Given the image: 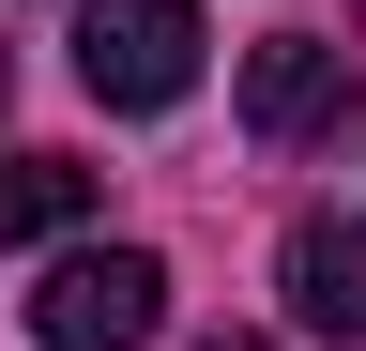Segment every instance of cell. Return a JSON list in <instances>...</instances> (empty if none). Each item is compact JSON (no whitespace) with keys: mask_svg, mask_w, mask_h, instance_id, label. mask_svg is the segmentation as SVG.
Masks as SVG:
<instances>
[{"mask_svg":"<svg viewBox=\"0 0 366 351\" xmlns=\"http://www.w3.org/2000/svg\"><path fill=\"white\" fill-rule=\"evenodd\" d=\"M31 336H46V351H153V336H168V259H153V244H76V259H46Z\"/></svg>","mask_w":366,"mask_h":351,"instance_id":"6da1fadb","label":"cell"},{"mask_svg":"<svg viewBox=\"0 0 366 351\" xmlns=\"http://www.w3.org/2000/svg\"><path fill=\"white\" fill-rule=\"evenodd\" d=\"M199 351H274V336H199Z\"/></svg>","mask_w":366,"mask_h":351,"instance_id":"8992f818","label":"cell"},{"mask_svg":"<svg viewBox=\"0 0 366 351\" xmlns=\"http://www.w3.org/2000/svg\"><path fill=\"white\" fill-rule=\"evenodd\" d=\"M92 214V168L76 153H0V244H61Z\"/></svg>","mask_w":366,"mask_h":351,"instance_id":"5b68a950","label":"cell"},{"mask_svg":"<svg viewBox=\"0 0 366 351\" xmlns=\"http://www.w3.org/2000/svg\"><path fill=\"white\" fill-rule=\"evenodd\" d=\"M351 122V46H320V31H274V46H244V138L259 153H305Z\"/></svg>","mask_w":366,"mask_h":351,"instance_id":"3957f363","label":"cell"},{"mask_svg":"<svg viewBox=\"0 0 366 351\" xmlns=\"http://www.w3.org/2000/svg\"><path fill=\"white\" fill-rule=\"evenodd\" d=\"M0 92H16V61H0Z\"/></svg>","mask_w":366,"mask_h":351,"instance_id":"52a82bcc","label":"cell"},{"mask_svg":"<svg viewBox=\"0 0 366 351\" xmlns=\"http://www.w3.org/2000/svg\"><path fill=\"white\" fill-rule=\"evenodd\" d=\"M274 290H290V336L351 351L366 336V229H351V214H305V229L274 244Z\"/></svg>","mask_w":366,"mask_h":351,"instance_id":"277c9868","label":"cell"},{"mask_svg":"<svg viewBox=\"0 0 366 351\" xmlns=\"http://www.w3.org/2000/svg\"><path fill=\"white\" fill-rule=\"evenodd\" d=\"M92 107H183L199 92V0H76Z\"/></svg>","mask_w":366,"mask_h":351,"instance_id":"7a4b0ae2","label":"cell"}]
</instances>
